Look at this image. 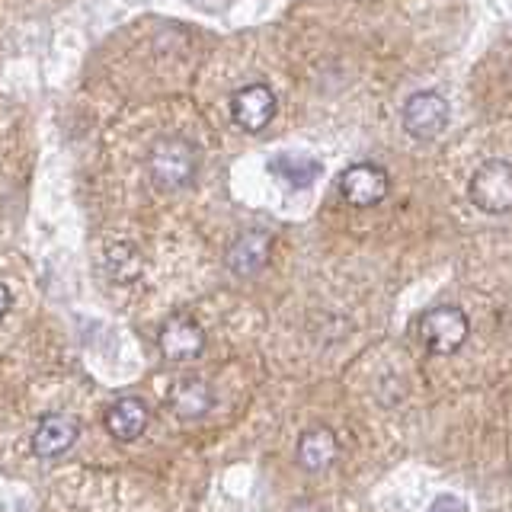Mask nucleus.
Returning a JSON list of instances; mask_svg holds the SVG:
<instances>
[{
	"mask_svg": "<svg viewBox=\"0 0 512 512\" xmlns=\"http://www.w3.org/2000/svg\"><path fill=\"white\" fill-rule=\"evenodd\" d=\"M151 180L164 189H183L196 180L199 151L186 138H160L148 154Z\"/></svg>",
	"mask_w": 512,
	"mask_h": 512,
	"instance_id": "obj_1",
	"label": "nucleus"
},
{
	"mask_svg": "<svg viewBox=\"0 0 512 512\" xmlns=\"http://www.w3.org/2000/svg\"><path fill=\"white\" fill-rule=\"evenodd\" d=\"M471 202L487 215H506L512 212V164L509 160H484L468 183Z\"/></svg>",
	"mask_w": 512,
	"mask_h": 512,
	"instance_id": "obj_2",
	"label": "nucleus"
},
{
	"mask_svg": "<svg viewBox=\"0 0 512 512\" xmlns=\"http://www.w3.org/2000/svg\"><path fill=\"white\" fill-rule=\"evenodd\" d=\"M471 333V324L468 317L461 314V308H452V304H439V308H432L423 314L420 320V336L429 352H436V356H452L464 346Z\"/></svg>",
	"mask_w": 512,
	"mask_h": 512,
	"instance_id": "obj_3",
	"label": "nucleus"
},
{
	"mask_svg": "<svg viewBox=\"0 0 512 512\" xmlns=\"http://www.w3.org/2000/svg\"><path fill=\"white\" fill-rule=\"evenodd\" d=\"M445 125H448V103L436 90H420L404 103L407 135L429 141V138H439L445 132Z\"/></svg>",
	"mask_w": 512,
	"mask_h": 512,
	"instance_id": "obj_4",
	"label": "nucleus"
},
{
	"mask_svg": "<svg viewBox=\"0 0 512 512\" xmlns=\"http://www.w3.org/2000/svg\"><path fill=\"white\" fill-rule=\"evenodd\" d=\"M391 180L384 167L378 164H352L340 173V192L349 205L356 208H372L378 205L384 196H388Z\"/></svg>",
	"mask_w": 512,
	"mask_h": 512,
	"instance_id": "obj_5",
	"label": "nucleus"
},
{
	"mask_svg": "<svg viewBox=\"0 0 512 512\" xmlns=\"http://www.w3.org/2000/svg\"><path fill=\"white\" fill-rule=\"evenodd\" d=\"M157 346L170 362H189L205 349V333L192 317L173 314V317L164 320V324H160Z\"/></svg>",
	"mask_w": 512,
	"mask_h": 512,
	"instance_id": "obj_6",
	"label": "nucleus"
},
{
	"mask_svg": "<svg viewBox=\"0 0 512 512\" xmlns=\"http://www.w3.org/2000/svg\"><path fill=\"white\" fill-rule=\"evenodd\" d=\"M231 116L244 132H263V128L276 116V93L266 84H250L234 93Z\"/></svg>",
	"mask_w": 512,
	"mask_h": 512,
	"instance_id": "obj_7",
	"label": "nucleus"
},
{
	"mask_svg": "<svg viewBox=\"0 0 512 512\" xmlns=\"http://www.w3.org/2000/svg\"><path fill=\"white\" fill-rule=\"evenodd\" d=\"M77 436H80V426L74 416H61V413L42 416L36 432H32V452L39 458H58L77 442Z\"/></svg>",
	"mask_w": 512,
	"mask_h": 512,
	"instance_id": "obj_8",
	"label": "nucleus"
},
{
	"mask_svg": "<svg viewBox=\"0 0 512 512\" xmlns=\"http://www.w3.org/2000/svg\"><path fill=\"white\" fill-rule=\"evenodd\" d=\"M272 237L266 231H247L240 234L228 250V269L234 276H256L269 263Z\"/></svg>",
	"mask_w": 512,
	"mask_h": 512,
	"instance_id": "obj_9",
	"label": "nucleus"
},
{
	"mask_svg": "<svg viewBox=\"0 0 512 512\" xmlns=\"http://www.w3.org/2000/svg\"><path fill=\"white\" fill-rule=\"evenodd\" d=\"M144 426H148V407L138 397H119L106 410V429L119 442H135L144 432Z\"/></svg>",
	"mask_w": 512,
	"mask_h": 512,
	"instance_id": "obj_10",
	"label": "nucleus"
},
{
	"mask_svg": "<svg viewBox=\"0 0 512 512\" xmlns=\"http://www.w3.org/2000/svg\"><path fill=\"white\" fill-rule=\"evenodd\" d=\"M336 455H340V442H336V436L327 426L308 429L298 439V461H301V468H308V471L330 468V464L336 461Z\"/></svg>",
	"mask_w": 512,
	"mask_h": 512,
	"instance_id": "obj_11",
	"label": "nucleus"
},
{
	"mask_svg": "<svg viewBox=\"0 0 512 512\" xmlns=\"http://www.w3.org/2000/svg\"><path fill=\"white\" fill-rule=\"evenodd\" d=\"M215 397H212V388H208L205 381L199 378H186L173 388L170 394V407L173 413L180 416V420H199L208 410H212Z\"/></svg>",
	"mask_w": 512,
	"mask_h": 512,
	"instance_id": "obj_12",
	"label": "nucleus"
},
{
	"mask_svg": "<svg viewBox=\"0 0 512 512\" xmlns=\"http://www.w3.org/2000/svg\"><path fill=\"white\" fill-rule=\"evenodd\" d=\"M272 173L282 176L288 186H311L317 176H320V164L311 157H292V154H282L272 160Z\"/></svg>",
	"mask_w": 512,
	"mask_h": 512,
	"instance_id": "obj_13",
	"label": "nucleus"
},
{
	"mask_svg": "<svg viewBox=\"0 0 512 512\" xmlns=\"http://www.w3.org/2000/svg\"><path fill=\"white\" fill-rule=\"evenodd\" d=\"M429 512H464V503L445 493V496H439V500L429 506Z\"/></svg>",
	"mask_w": 512,
	"mask_h": 512,
	"instance_id": "obj_14",
	"label": "nucleus"
},
{
	"mask_svg": "<svg viewBox=\"0 0 512 512\" xmlns=\"http://www.w3.org/2000/svg\"><path fill=\"white\" fill-rule=\"evenodd\" d=\"M7 311H10V292H7L4 285H0V317H4Z\"/></svg>",
	"mask_w": 512,
	"mask_h": 512,
	"instance_id": "obj_15",
	"label": "nucleus"
}]
</instances>
